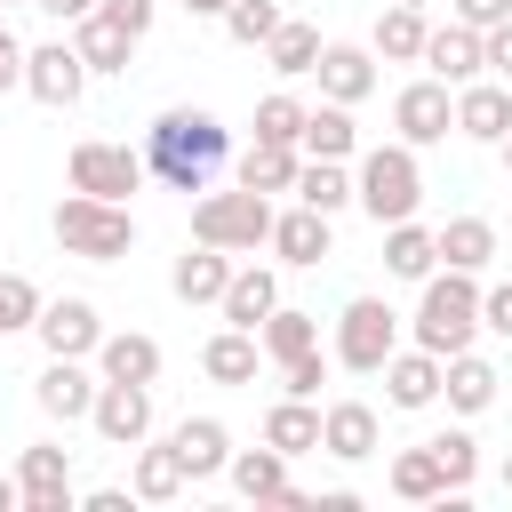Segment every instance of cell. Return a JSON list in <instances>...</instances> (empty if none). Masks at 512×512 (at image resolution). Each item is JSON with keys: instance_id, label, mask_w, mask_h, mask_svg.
Segmentation results:
<instances>
[{"instance_id": "obj_8", "label": "cell", "mask_w": 512, "mask_h": 512, "mask_svg": "<svg viewBox=\"0 0 512 512\" xmlns=\"http://www.w3.org/2000/svg\"><path fill=\"white\" fill-rule=\"evenodd\" d=\"M80 88H88V64H80V48L56 32V40H40V48H24V96L32 104H48V112H72L80 104Z\"/></svg>"}, {"instance_id": "obj_48", "label": "cell", "mask_w": 512, "mask_h": 512, "mask_svg": "<svg viewBox=\"0 0 512 512\" xmlns=\"http://www.w3.org/2000/svg\"><path fill=\"white\" fill-rule=\"evenodd\" d=\"M480 40H488V72H496V80H512V16H504L496 32H480Z\"/></svg>"}, {"instance_id": "obj_14", "label": "cell", "mask_w": 512, "mask_h": 512, "mask_svg": "<svg viewBox=\"0 0 512 512\" xmlns=\"http://www.w3.org/2000/svg\"><path fill=\"white\" fill-rule=\"evenodd\" d=\"M376 448H384V416H376L368 400H328V408H320V456L368 464Z\"/></svg>"}, {"instance_id": "obj_11", "label": "cell", "mask_w": 512, "mask_h": 512, "mask_svg": "<svg viewBox=\"0 0 512 512\" xmlns=\"http://www.w3.org/2000/svg\"><path fill=\"white\" fill-rule=\"evenodd\" d=\"M16 488H24V512H80V488H72V448L32 440V448L16 456Z\"/></svg>"}, {"instance_id": "obj_52", "label": "cell", "mask_w": 512, "mask_h": 512, "mask_svg": "<svg viewBox=\"0 0 512 512\" xmlns=\"http://www.w3.org/2000/svg\"><path fill=\"white\" fill-rule=\"evenodd\" d=\"M184 8H192V16H216V24H224V8H232V0H184Z\"/></svg>"}, {"instance_id": "obj_39", "label": "cell", "mask_w": 512, "mask_h": 512, "mask_svg": "<svg viewBox=\"0 0 512 512\" xmlns=\"http://www.w3.org/2000/svg\"><path fill=\"white\" fill-rule=\"evenodd\" d=\"M280 24H288V16H280L272 0H232V8H224V32H232V48H264Z\"/></svg>"}, {"instance_id": "obj_4", "label": "cell", "mask_w": 512, "mask_h": 512, "mask_svg": "<svg viewBox=\"0 0 512 512\" xmlns=\"http://www.w3.org/2000/svg\"><path fill=\"white\" fill-rule=\"evenodd\" d=\"M272 192H248L240 176H232V192H200L192 200V240H208V248H232V256H256V248H272Z\"/></svg>"}, {"instance_id": "obj_32", "label": "cell", "mask_w": 512, "mask_h": 512, "mask_svg": "<svg viewBox=\"0 0 512 512\" xmlns=\"http://www.w3.org/2000/svg\"><path fill=\"white\" fill-rule=\"evenodd\" d=\"M128 488H136V504H176L184 488H192V472H184V456L160 440V448H144L136 440V472H128Z\"/></svg>"}, {"instance_id": "obj_19", "label": "cell", "mask_w": 512, "mask_h": 512, "mask_svg": "<svg viewBox=\"0 0 512 512\" xmlns=\"http://www.w3.org/2000/svg\"><path fill=\"white\" fill-rule=\"evenodd\" d=\"M456 136L504 144L512 136V80H464L456 88Z\"/></svg>"}, {"instance_id": "obj_38", "label": "cell", "mask_w": 512, "mask_h": 512, "mask_svg": "<svg viewBox=\"0 0 512 512\" xmlns=\"http://www.w3.org/2000/svg\"><path fill=\"white\" fill-rule=\"evenodd\" d=\"M296 200L320 208V216L352 208V168H344V160H304V168H296Z\"/></svg>"}, {"instance_id": "obj_21", "label": "cell", "mask_w": 512, "mask_h": 512, "mask_svg": "<svg viewBox=\"0 0 512 512\" xmlns=\"http://www.w3.org/2000/svg\"><path fill=\"white\" fill-rule=\"evenodd\" d=\"M328 248H336V232H328V216H320V208H304V200H296V208H280V216H272V256H280V264H296V272H304V264H320Z\"/></svg>"}, {"instance_id": "obj_18", "label": "cell", "mask_w": 512, "mask_h": 512, "mask_svg": "<svg viewBox=\"0 0 512 512\" xmlns=\"http://www.w3.org/2000/svg\"><path fill=\"white\" fill-rule=\"evenodd\" d=\"M440 376H448V360H440V352H424V344H400V352L384 360V400L416 416V408H432V400H440Z\"/></svg>"}, {"instance_id": "obj_42", "label": "cell", "mask_w": 512, "mask_h": 512, "mask_svg": "<svg viewBox=\"0 0 512 512\" xmlns=\"http://www.w3.org/2000/svg\"><path fill=\"white\" fill-rule=\"evenodd\" d=\"M432 456H440V472H448V488H472V472H480V440H472L464 424H448V432H432Z\"/></svg>"}, {"instance_id": "obj_13", "label": "cell", "mask_w": 512, "mask_h": 512, "mask_svg": "<svg viewBox=\"0 0 512 512\" xmlns=\"http://www.w3.org/2000/svg\"><path fill=\"white\" fill-rule=\"evenodd\" d=\"M224 480H232V488H240L248 504H288V512H304V504H312V496H304V488L288 480V456H280L272 440H264V448H232Z\"/></svg>"}, {"instance_id": "obj_55", "label": "cell", "mask_w": 512, "mask_h": 512, "mask_svg": "<svg viewBox=\"0 0 512 512\" xmlns=\"http://www.w3.org/2000/svg\"><path fill=\"white\" fill-rule=\"evenodd\" d=\"M0 8H32V0H0Z\"/></svg>"}, {"instance_id": "obj_50", "label": "cell", "mask_w": 512, "mask_h": 512, "mask_svg": "<svg viewBox=\"0 0 512 512\" xmlns=\"http://www.w3.org/2000/svg\"><path fill=\"white\" fill-rule=\"evenodd\" d=\"M48 24H80V16H96V0H32Z\"/></svg>"}, {"instance_id": "obj_47", "label": "cell", "mask_w": 512, "mask_h": 512, "mask_svg": "<svg viewBox=\"0 0 512 512\" xmlns=\"http://www.w3.org/2000/svg\"><path fill=\"white\" fill-rule=\"evenodd\" d=\"M0 88H24V40L8 32V16H0Z\"/></svg>"}, {"instance_id": "obj_7", "label": "cell", "mask_w": 512, "mask_h": 512, "mask_svg": "<svg viewBox=\"0 0 512 512\" xmlns=\"http://www.w3.org/2000/svg\"><path fill=\"white\" fill-rule=\"evenodd\" d=\"M64 176H72V192H96V200H128L152 168H144V152H128V144H112V136H80L72 144V160H64Z\"/></svg>"}, {"instance_id": "obj_29", "label": "cell", "mask_w": 512, "mask_h": 512, "mask_svg": "<svg viewBox=\"0 0 512 512\" xmlns=\"http://www.w3.org/2000/svg\"><path fill=\"white\" fill-rule=\"evenodd\" d=\"M296 152H304V160H352V152H360L352 104H328V96H320V104L304 112V136H296Z\"/></svg>"}, {"instance_id": "obj_36", "label": "cell", "mask_w": 512, "mask_h": 512, "mask_svg": "<svg viewBox=\"0 0 512 512\" xmlns=\"http://www.w3.org/2000/svg\"><path fill=\"white\" fill-rule=\"evenodd\" d=\"M440 264L488 272V264H496V224H488V216H448V224H440Z\"/></svg>"}, {"instance_id": "obj_43", "label": "cell", "mask_w": 512, "mask_h": 512, "mask_svg": "<svg viewBox=\"0 0 512 512\" xmlns=\"http://www.w3.org/2000/svg\"><path fill=\"white\" fill-rule=\"evenodd\" d=\"M328 368H336V352H304V360H288V368H280V392H288V400H320Z\"/></svg>"}, {"instance_id": "obj_9", "label": "cell", "mask_w": 512, "mask_h": 512, "mask_svg": "<svg viewBox=\"0 0 512 512\" xmlns=\"http://www.w3.org/2000/svg\"><path fill=\"white\" fill-rule=\"evenodd\" d=\"M32 336H40L48 360H96V344H104V312H96L88 296H48L40 320H32Z\"/></svg>"}, {"instance_id": "obj_10", "label": "cell", "mask_w": 512, "mask_h": 512, "mask_svg": "<svg viewBox=\"0 0 512 512\" xmlns=\"http://www.w3.org/2000/svg\"><path fill=\"white\" fill-rule=\"evenodd\" d=\"M392 128H400V144H416V152H424V144H448V128H456V88L432 80V72L408 80V88L392 96Z\"/></svg>"}, {"instance_id": "obj_35", "label": "cell", "mask_w": 512, "mask_h": 512, "mask_svg": "<svg viewBox=\"0 0 512 512\" xmlns=\"http://www.w3.org/2000/svg\"><path fill=\"white\" fill-rule=\"evenodd\" d=\"M320 48H328V40H320V24H304V16H288V24H280V32L264 40V64H272L280 80H312V64H320Z\"/></svg>"}, {"instance_id": "obj_6", "label": "cell", "mask_w": 512, "mask_h": 512, "mask_svg": "<svg viewBox=\"0 0 512 512\" xmlns=\"http://www.w3.org/2000/svg\"><path fill=\"white\" fill-rule=\"evenodd\" d=\"M400 352V312L384 296H352L336 312V368L352 376H384V360Z\"/></svg>"}, {"instance_id": "obj_1", "label": "cell", "mask_w": 512, "mask_h": 512, "mask_svg": "<svg viewBox=\"0 0 512 512\" xmlns=\"http://www.w3.org/2000/svg\"><path fill=\"white\" fill-rule=\"evenodd\" d=\"M232 160V128L216 120V112H200V104H168L152 128H144V168L168 184V192H208L216 184V168Z\"/></svg>"}, {"instance_id": "obj_54", "label": "cell", "mask_w": 512, "mask_h": 512, "mask_svg": "<svg viewBox=\"0 0 512 512\" xmlns=\"http://www.w3.org/2000/svg\"><path fill=\"white\" fill-rule=\"evenodd\" d=\"M496 152H504V168H512V136H504V144H496Z\"/></svg>"}, {"instance_id": "obj_22", "label": "cell", "mask_w": 512, "mask_h": 512, "mask_svg": "<svg viewBox=\"0 0 512 512\" xmlns=\"http://www.w3.org/2000/svg\"><path fill=\"white\" fill-rule=\"evenodd\" d=\"M168 448L184 456L192 480H216V472L232 464V432H224V416H184V424H168Z\"/></svg>"}, {"instance_id": "obj_17", "label": "cell", "mask_w": 512, "mask_h": 512, "mask_svg": "<svg viewBox=\"0 0 512 512\" xmlns=\"http://www.w3.org/2000/svg\"><path fill=\"white\" fill-rule=\"evenodd\" d=\"M312 80H320V96H328V104H368V96H376V48L328 40V48H320V64H312Z\"/></svg>"}, {"instance_id": "obj_24", "label": "cell", "mask_w": 512, "mask_h": 512, "mask_svg": "<svg viewBox=\"0 0 512 512\" xmlns=\"http://www.w3.org/2000/svg\"><path fill=\"white\" fill-rule=\"evenodd\" d=\"M72 48H80L88 80H120L128 56H136V32H120L112 16H80V24H72Z\"/></svg>"}, {"instance_id": "obj_20", "label": "cell", "mask_w": 512, "mask_h": 512, "mask_svg": "<svg viewBox=\"0 0 512 512\" xmlns=\"http://www.w3.org/2000/svg\"><path fill=\"white\" fill-rule=\"evenodd\" d=\"M168 288H176V304H216V296L232 288V248H208V240H192V248L168 264Z\"/></svg>"}, {"instance_id": "obj_23", "label": "cell", "mask_w": 512, "mask_h": 512, "mask_svg": "<svg viewBox=\"0 0 512 512\" xmlns=\"http://www.w3.org/2000/svg\"><path fill=\"white\" fill-rule=\"evenodd\" d=\"M424 40H432V16H424V8H408V0H384V16H376V32H368V48H376L384 64H424Z\"/></svg>"}, {"instance_id": "obj_3", "label": "cell", "mask_w": 512, "mask_h": 512, "mask_svg": "<svg viewBox=\"0 0 512 512\" xmlns=\"http://www.w3.org/2000/svg\"><path fill=\"white\" fill-rule=\"evenodd\" d=\"M352 200L368 208V224H408L416 208H424V168H416V144H376V152H360V168H352Z\"/></svg>"}, {"instance_id": "obj_26", "label": "cell", "mask_w": 512, "mask_h": 512, "mask_svg": "<svg viewBox=\"0 0 512 512\" xmlns=\"http://www.w3.org/2000/svg\"><path fill=\"white\" fill-rule=\"evenodd\" d=\"M272 304H280V280H272L264 264H232V288L216 296L224 328H264V320H272Z\"/></svg>"}, {"instance_id": "obj_30", "label": "cell", "mask_w": 512, "mask_h": 512, "mask_svg": "<svg viewBox=\"0 0 512 512\" xmlns=\"http://www.w3.org/2000/svg\"><path fill=\"white\" fill-rule=\"evenodd\" d=\"M256 360H264V336H256V328H216V336L200 344L208 384H256Z\"/></svg>"}, {"instance_id": "obj_37", "label": "cell", "mask_w": 512, "mask_h": 512, "mask_svg": "<svg viewBox=\"0 0 512 512\" xmlns=\"http://www.w3.org/2000/svg\"><path fill=\"white\" fill-rule=\"evenodd\" d=\"M264 336V360H304V352H320V312H296V304H272V320L256 328Z\"/></svg>"}, {"instance_id": "obj_27", "label": "cell", "mask_w": 512, "mask_h": 512, "mask_svg": "<svg viewBox=\"0 0 512 512\" xmlns=\"http://www.w3.org/2000/svg\"><path fill=\"white\" fill-rule=\"evenodd\" d=\"M96 376H120V384H160V336H144V328H104V344H96Z\"/></svg>"}, {"instance_id": "obj_44", "label": "cell", "mask_w": 512, "mask_h": 512, "mask_svg": "<svg viewBox=\"0 0 512 512\" xmlns=\"http://www.w3.org/2000/svg\"><path fill=\"white\" fill-rule=\"evenodd\" d=\"M96 16H112V24H120V32H136V40H144V32H152V16H160V8H152V0H96Z\"/></svg>"}, {"instance_id": "obj_34", "label": "cell", "mask_w": 512, "mask_h": 512, "mask_svg": "<svg viewBox=\"0 0 512 512\" xmlns=\"http://www.w3.org/2000/svg\"><path fill=\"white\" fill-rule=\"evenodd\" d=\"M264 440H272L280 456H312V448H320V400H288V392H280V400L264 408Z\"/></svg>"}, {"instance_id": "obj_2", "label": "cell", "mask_w": 512, "mask_h": 512, "mask_svg": "<svg viewBox=\"0 0 512 512\" xmlns=\"http://www.w3.org/2000/svg\"><path fill=\"white\" fill-rule=\"evenodd\" d=\"M480 272H456V264H440L432 280H424V296H416V320H408V336L424 344V352H472V336H480V288H472Z\"/></svg>"}, {"instance_id": "obj_12", "label": "cell", "mask_w": 512, "mask_h": 512, "mask_svg": "<svg viewBox=\"0 0 512 512\" xmlns=\"http://www.w3.org/2000/svg\"><path fill=\"white\" fill-rule=\"evenodd\" d=\"M88 424H96L104 448H136V440H152V384H120V376H104Z\"/></svg>"}, {"instance_id": "obj_15", "label": "cell", "mask_w": 512, "mask_h": 512, "mask_svg": "<svg viewBox=\"0 0 512 512\" xmlns=\"http://www.w3.org/2000/svg\"><path fill=\"white\" fill-rule=\"evenodd\" d=\"M96 368L88 360H48L40 376H32V400H40V416H56V424H88V408H96Z\"/></svg>"}, {"instance_id": "obj_33", "label": "cell", "mask_w": 512, "mask_h": 512, "mask_svg": "<svg viewBox=\"0 0 512 512\" xmlns=\"http://www.w3.org/2000/svg\"><path fill=\"white\" fill-rule=\"evenodd\" d=\"M384 488H392V496H408V504H440V496H464V488H448V472H440L432 440H424V448H400V456H392V472H384Z\"/></svg>"}, {"instance_id": "obj_46", "label": "cell", "mask_w": 512, "mask_h": 512, "mask_svg": "<svg viewBox=\"0 0 512 512\" xmlns=\"http://www.w3.org/2000/svg\"><path fill=\"white\" fill-rule=\"evenodd\" d=\"M480 328L488 336H512V280L504 288H480Z\"/></svg>"}, {"instance_id": "obj_31", "label": "cell", "mask_w": 512, "mask_h": 512, "mask_svg": "<svg viewBox=\"0 0 512 512\" xmlns=\"http://www.w3.org/2000/svg\"><path fill=\"white\" fill-rule=\"evenodd\" d=\"M384 272L392 280H432L440 272V232H424L416 216L408 224H384Z\"/></svg>"}, {"instance_id": "obj_25", "label": "cell", "mask_w": 512, "mask_h": 512, "mask_svg": "<svg viewBox=\"0 0 512 512\" xmlns=\"http://www.w3.org/2000/svg\"><path fill=\"white\" fill-rule=\"evenodd\" d=\"M296 168H304V152L296 144H272V136H248L240 160H232V176L248 192H296Z\"/></svg>"}, {"instance_id": "obj_51", "label": "cell", "mask_w": 512, "mask_h": 512, "mask_svg": "<svg viewBox=\"0 0 512 512\" xmlns=\"http://www.w3.org/2000/svg\"><path fill=\"white\" fill-rule=\"evenodd\" d=\"M0 512H24V488H16L8 472H0Z\"/></svg>"}, {"instance_id": "obj_41", "label": "cell", "mask_w": 512, "mask_h": 512, "mask_svg": "<svg viewBox=\"0 0 512 512\" xmlns=\"http://www.w3.org/2000/svg\"><path fill=\"white\" fill-rule=\"evenodd\" d=\"M304 112H312L304 96H288V88H272V96L256 104V136H272V144H296V136H304Z\"/></svg>"}, {"instance_id": "obj_45", "label": "cell", "mask_w": 512, "mask_h": 512, "mask_svg": "<svg viewBox=\"0 0 512 512\" xmlns=\"http://www.w3.org/2000/svg\"><path fill=\"white\" fill-rule=\"evenodd\" d=\"M448 16H456V24H472V32H496V24L512 16V0H448Z\"/></svg>"}, {"instance_id": "obj_28", "label": "cell", "mask_w": 512, "mask_h": 512, "mask_svg": "<svg viewBox=\"0 0 512 512\" xmlns=\"http://www.w3.org/2000/svg\"><path fill=\"white\" fill-rule=\"evenodd\" d=\"M496 360H480V352H448V376H440V400L456 408V416H488L496 408Z\"/></svg>"}, {"instance_id": "obj_40", "label": "cell", "mask_w": 512, "mask_h": 512, "mask_svg": "<svg viewBox=\"0 0 512 512\" xmlns=\"http://www.w3.org/2000/svg\"><path fill=\"white\" fill-rule=\"evenodd\" d=\"M40 304H48V296H40L24 272H0V344H8V336H24V328L40 320Z\"/></svg>"}, {"instance_id": "obj_16", "label": "cell", "mask_w": 512, "mask_h": 512, "mask_svg": "<svg viewBox=\"0 0 512 512\" xmlns=\"http://www.w3.org/2000/svg\"><path fill=\"white\" fill-rule=\"evenodd\" d=\"M424 72L432 80H448V88H464V80H480L488 72V40L472 32V24H432V40H424Z\"/></svg>"}, {"instance_id": "obj_5", "label": "cell", "mask_w": 512, "mask_h": 512, "mask_svg": "<svg viewBox=\"0 0 512 512\" xmlns=\"http://www.w3.org/2000/svg\"><path fill=\"white\" fill-rule=\"evenodd\" d=\"M56 248L80 264H120L136 248V216L128 200H96V192H64L56 200Z\"/></svg>"}, {"instance_id": "obj_56", "label": "cell", "mask_w": 512, "mask_h": 512, "mask_svg": "<svg viewBox=\"0 0 512 512\" xmlns=\"http://www.w3.org/2000/svg\"><path fill=\"white\" fill-rule=\"evenodd\" d=\"M408 8H432V0H408Z\"/></svg>"}, {"instance_id": "obj_53", "label": "cell", "mask_w": 512, "mask_h": 512, "mask_svg": "<svg viewBox=\"0 0 512 512\" xmlns=\"http://www.w3.org/2000/svg\"><path fill=\"white\" fill-rule=\"evenodd\" d=\"M496 480H504V496H512V448H504V464H496Z\"/></svg>"}, {"instance_id": "obj_49", "label": "cell", "mask_w": 512, "mask_h": 512, "mask_svg": "<svg viewBox=\"0 0 512 512\" xmlns=\"http://www.w3.org/2000/svg\"><path fill=\"white\" fill-rule=\"evenodd\" d=\"M136 504V488H88L80 496V512H128Z\"/></svg>"}]
</instances>
